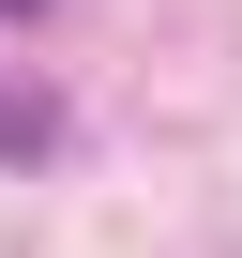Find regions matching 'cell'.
Returning a JSON list of instances; mask_svg holds the SVG:
<instances>
[{
	"label": "cell",
	"mask_w": 242,
	"mask_h": 258,
	"mask_svg": "<svg viewBox=\"0 0 242 258\" xmlns=\"http://www.w3.org/2000/svg\"><path fill=\"white\" fill-rule=\"evenodd\" d=\"M0 16H46V0H0Z\"/></svg>",
	"instance_id": "obj_1"
}]
</instances>
